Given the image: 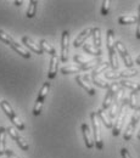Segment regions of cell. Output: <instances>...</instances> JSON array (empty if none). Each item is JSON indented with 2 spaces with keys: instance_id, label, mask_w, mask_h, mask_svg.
<instances>
[{
  "instance_id": "cell-25",
  "label": "cell",
  "mask_w": 140,
  "mask_h": 158,
  "mask_svg": "<svg viewBox=\"0 0 140 158\" xmlns=\"http://www.w3.org/2000/svg\"><path fill=\"white\" fill-rule=\"evenodd\" d=\"M108 62H110V67L116 71L118 69V60H117V54H116V50L112 51V52H108Z\"/></svg>"
},
{
  "instance_id": "cell-8",
  "label": "cell",
  "mask_w": 140,
  "mask_h": 158,
  "mask_svg": "<svg viewBox=\"0 0 140 158\" xmlns=\"http://www.w3.org/2000/svg\"><path fill=\"white\" fill-rule=\"evenodd\" d=\"M68 44H70V33L65 31L61 38V61L67 62L68 60Z\"/></svg>"
},
{
  "instance_id": "cell-16",
  "label": "cell",
  "mask_w": 140,
  "mask_h": 158,
  "mask_svg": "<svg viewBox=\"0 0 140 158\" xmlns=\"http://www.w3.org/2000/svg\"><path fill=\"white\" fill-rule=\"evenodd\" d=\"M106 40H107V49L108 52H112L116 50V41H115V33L112 29L107 31V35H106Z\"/></svg>"
},
{
  "instance_id": "cell-19",
  "label": "cell",
  "mask_w": 140,
  "mask_h": 158,
  "mask_svg": "<svg viewBox=\"0 0 140 158\" xmlns=\"http://www.w3.org/2000/svg\"><path fill=\"white\" fill-rule=\"evenodd\" d=\"M93 45L96 49L101 48V31L99 27L93 28Z\"/></svg>"
},
{
  "instance_id": "cell-33",
  "label": "cell",
  "mask_w": 140,
  "mask_h": 158,
  "mask_svg": "<svg viewBox=\"0 0 140 158\" xmlns=\"http://www.w3.org/2000/svg\"><path fill=\"white\" fill-rule=\"evenodd\" d=\"M110 11V1L108 0H104L102 1V6H101V15L102 16H107Z\"/></svg>"
},
{
  "instance_id": "cell-37",
  "label": "cell",
  "mask_w": 140,
  "mask_h": 158,
  "mask_svg": "<svg viewBox=\"0 0 140 158\" xmlns=\"http://www.w3.org/2000/svg\"><path fill=\"white\" fill-rule=\"evenodd\" d=\"M121 155H122V158H133L127 148H122L121 150Z\"/></svg>"
},
{
  "instance_id": "cell-32",
  "label": "cell",
  "mask_w": 140,
  "mask_h": 158,
  "mask_svg": "<svg viewBox=\"0 0 140 158\" xmlns=\"http://www.w3.org/2000/svg\"><path fill=\"white\" fill-rule=\"evenodd\" d=\"M0 40L1 41H4L5 44H7V45H11L12 44V41H14V39H12V37L11 35H9V34H6L4 31H1L0 29Z\"/></svg>"
},
{
  "instance_id": "cell-31",
  "label": "cell",
  "mask_w": 140,
  "mask_h": 158,
  "mask_svg": "<svg viewBox=\"0 0 140 158\" xmlns=\"http://www.w3.org/2000/svg\"><path fill=\"white\" fill-rule=\"evenodd\" d=\"M90 79H91V81H93L95 85L100 86V88H102V89H108V88H110V84H108V83L101 80V79L98 78V77H90Z\"/></svg>"
},
{
  "instance_id": "cell-38",
  "label": "cell",
  "mask_w": 140,
  "mask_h": 158,
  "mask_svg": "<svg viewBox=\"0 0 140 158\" xmlns=\"http://www.w3.org/2000/svg\"><path fill=\"white\" fill-rule=\"evenodd\" d=\"M5 155H6L9 158H20L14 151H11V150H6V153H5Z\"/></svg>"
},
{
  "instance_id": "cell-27",
  "label": "cell",
  "mask_w": 140,
  "mask_h": 158,
  "mask_svg": "<svg viewBox=\"0 0 140 158\" xmlns=\"http://www.w3.org/2000/svg\"><path fill=\"white\" fill-rule=\"evenodd\" d=\"M37 1L36 0H31L29 5H28V10H27V17L28 19H33L36 12H37Z\"/></svg>"
},
{
  "instance_id": "cell-15",
  "label": "cell",
  "mask_w": 140,
  "mask_h": 158,
  "mask_svg": "<svg viewBox=\"0 0 140 158\" xmlns=\"http://www.w3.org/2000/svg\"><path fill=\"white\" fill-rule=\"evenodd\" d=\"M118 83L121 84V86H122V88L129 89V90H132L133 93H138V91H140V84L139 83H134V81L125 80V79L121 80V81H118Z\"/></svg>"
},
{
  "instance_id": "cell-1",
  "label": "cell",
  "mask_w": 140,
  "mask_h": 158,
  "mask_svg": "<svg viewBox=\"0 0 140 158\" xmlns=\"http://www.w3.org/2000/svg\"><path fill=\"white\" fill-rule=\"evenodd\" d=\"M129 101L127 98H124L123 101H122V103H121V107H120V112H118V117H117V120H116V123H115V125H113V130H112V134L115 135V136H118L121 133V130H122V128H123V124H124V122H125V118H127V114H128V107H129V103H128Z\"/></svg>"
},
{
  "instance_id": "cell-13",
  "label": "cell",
  "mask_w": 140,
  "mask_h": 158,
  "mask_svg": "<svg viewBox=\"0 0 140 158\" xmlns=\"http://www.w3.org/2000/svg\"><path fill=\"white\" fill-rule=\"evenodd\" d=\"M22 41H23V44H24L28 49H31V50H32L33 52H36L37 55H41V54H43V50H41L40 45L36 44L31 38H28V37H23V38H22Z\"/></svg>"
},
{
  "instance_id": "cell-12",
  "label": "cell",
  "mask_w": 140,
  "mask_h": 158,
  "mask_svg": "<svg viewBox=\"0 0 140 158\" xmlns=\"http://www.w3.org/2000/svg\"><path fill=\"white\" fill-rule=\"evenodd\" d=\"M76 81H77V84L79 85V86H82L89 95H95V90H94V88L89 84V81L88 80H85L84 79V77H82V76H77L76 77Z\"/></svg>"
},
{
  "instance_id": "cell-22",
  "label": "cell",
  "mask_w": 140,
  "mask_h": 158,
  "mask_svg": "<svg viewBox=\"0 0 140 158\" xmlns=\"http://www.w3.org/2000/svg\"><path fill=\"white\" fill-rule=\"evenodd\" d=\"M108 67H110V62H101L99 66H96V67L93 69L91 77H98L100 73H102V72H106Z\"/></svg>"
},
{
  "instance_id": "cell-35",
  "label": "cell",
  "mask_w": 140,
  "mask_h": 158,
  "mask_svg": "<svg viewBox=\"0 0 140 158\" xmlns=\"http://www.w3.org/2000/svg\"><path fill=\"white\" fill-rule=\"evenodd\" d=\"M43 103H44V102H40V101H37V102H36V106H34V108H33V114H34V116H39L40 113H41Z\"/></svg>"
},
{
  "instance_id": "cell-3",
  "label": "cell",
  "mask_w": 140,
  "mask_h": 158,
  "mask_svg": "<svg viewBox=\"0 0 140 158\" xmlns=\"http://www.w3.org/2000/svg\"><path fill=\"white\" fill-rule=\"evenodd\" d=\"M121 88L120 83H111L110 84V88L107 89V93H106V96L104 99V102H102V110H110L112 102H113V99H115V95L118 93Z\"/></svg>"
},
{
  "instance_id": "cell-5",
  "label": "cell",
  "mask_w": 140,
  "mask_h": 158,
  "mask_svg": "<svg viewBox=\"0 0 140 158\" xmlns=\"http://www.w3.org/2000/svg\"><path fill=\"white\" fill-rule=\"evenodd\" d=\"M73 60H74L76 63L79 64V67L83 71H88V69H90V68H93V67H95V66H99L101 63L100 57H99V59H94V60H85V59H83L82 56H79V55H76V56L73 57Z\"/></svg>"
},
{
  "instance_id": "cell-4",
  "label": "cell",
  "mask_w": 140,
  "mask_h": 158,
  "mask_svg": "<svg viewBox=\"0 0 140 158\" xmlns=\"http://www.w3.org/2000/svg\"><path fill=\"white\" fill-rule=\"evenodd\" d=\"M139 119H140V106L137 110H134L133 117H132L129 124H128L127 128H125V131H124V140H125V141H128V140L132 139V135H133V133H134V130H135V127H137Z\"/></svg>"
},
{
  "instance_id": "cell-6",
  "label": "cell",
  "mask_w": 140,
  "mask_h": 158,
  "mask_svg": "<svg viewBox=\"0 0 140 158\" xmlns=\"http://www.w3.org/2000/svg\"><path fill=\"white\" fill-rule=\"evenodd\" d=\"M116 50H117V52L121 55V57L123 59L124 61V64H125V67L129 69V68H132L133 67V64H134V62H133V60L130 57V55L128 54V51H127V49H125V46L121 43V41H116Z\"/></svg>"
},
{
  "instance_id": "cell-21",
  "label": "cell",
  "mask_w": 140,
  "mask_h": 158,
  "mask_svg": "<svg viewBox=\"0 0 140 158\" xmlns=\"http://www.w3.org/2000/svg\"><path fill=\"white\" fill-rule=\"evenodd\" d=\"M0 106H1V108H2V111L5 112V114L9 117V118H14L15 116H16V113L14 112V110H12V107L10 106V103L7 102V101H1L0 102Z\"/></svg>"
},
{
  "instance_id": "cell-18",
  "label": "cell",
  "mask_w": 140,
  "mask_h": 158,
  "mask_svg": "<svg viewBox=\"0 0 140 158\" xmlns=\"http://www.w3.org/2000/svg\"><path fill=\"white\" fill-rule=\"evenodd\" d=\"M6 128L0 127V156L6 153Z\"/></svg>"
},
{
  "instance_id": "cell-2",
  "label": "cell",
  "mask_w": 140,
  "mask_h": 158,
  "mask_svg": "<svg viewBox=\"0 0 140 158\" xmlns=\"http://www.w3.org/2000/svg\"><path fill=\"white\" fill-rule=\"evenodd\" d=\"M90 119H91V124H93L95 147L98 150H102L104 148V143H102V139H101V133H100V118H99V116H98L96 112H91Z\"/></svg>"
},
{
  "instance_id": "cell-7",
  "label": "cell",
  "mask_w": 140,
  "mask_h": 158,
  "mask_svg": "<svg viewBox=\"0 0 140 158\" xmlns=\"http://www.w3.org/2000/svg\"><path fill=\"white\" fill-rule=\"evenodd\" d=\"M6 131L9 133V135L11 136V138L14 139L16 142H17V145L20 146L21 148L23 150V151H27L28 148H29V145H28V142L24 140V138H22L20 134H19V131L14 128V127H9V128H6Z\"/></svg>"
},
{
  "instance_id": "cell-29",
  "label": "cell",
  "mask_w": 140,
  "mask_h": 158,
  "mask_svg": "<svg viewBox=\"0 0 140 158\" xmlns=\"http://www.w3.org/2000/svg\"><path fill=\"white\" fill-rule=\"evenodd\" d=\"M128 103H129V107L132 108V110H137L139 106H138V101H137V93H130V95H129V98H128Z\"/></svg>"
},
{
  "instance_id": "cell-9",
  "label": "cell",
  "mask_w": 140,
  "mask_h": 158,
  "mask_svg": "<svg viewBox=\"0 0 140 158\" xmlns=\"http://www.w3.org/2000/svg\"><path fill=\"white\" fill-rule=\"evenodd\" d=\"M82 133H83V138H84V141H85V146L87 148H93L95 142H94V139L91 136V131H90V128L87 123H83L82 124Z\"/></svg>"
},
{
  "instance_id": "cell-14",
  "label": "cell",
  "mask_w": 140,
  "mask_h": 158,
  "mask_svg": "<svg viewBox=\"0 0 140 158\" xmlns=\"http://www.w3.org/2000/svg\"><path fill=\"white\" fill-rule=\"evenodd\" d=\"M98 116H99V118H100V120L104 123V125L107 128V129H111V128H113V123H112V119L110 118V116L105 112V110H102V108H100L98 112Z\"/></svg>"
},
{
  "instance_id": "cell-20",
  "label": "cell",
  "mask_w": 140,
  "mask_h": 158,
  "mask_svg": "<svg viewBox=\"0 0 140 158\" xmlns=\"http://www.w3.org/2000/svg\"><path fill=\"white\" fill-rule=\"evenodd\" d=\"M83 50L87 52V54H90V55H94V56H99L100 57L101 54H102V51H101V49H96L94 45H91V44H84L83 45Z\"/></svg>"
},
{
  "instance_id": "cell-36",
  "label": "cell",
  "mask_w": 140,
  "mask_h": 158,
  "mask_svg": "<svg viewBox=\"0 0 140 158\" xmlns=\"http://www.w3.org/2000/svg\"><path fill=\"white\" fill-rule=\"evenodd\" d=\"M137 16H138V22H137L138 24H137V34L135 35H137L138 39H140V5H139V9H138V15Z\"/></svg>"
},
{
  "instance_id": "cell-10",
  "label": "cell",
  "mask_w": 140,
  "mask_h": 158,
  "mask_svg": "<svg viewBox=\"0 0 140 158\" xmlns=\"http://www.w3.org/2000/svg\"><path fill=\"white\" fill-rule=\"evenodd\" d=\"M90 35H93V28H87V29H84V31L80 33L79 35H78V37L74 39V41H73V45H74V48H79V46H83V45L85 44L87 39H88Z\"/></svg>"
},
{
  "instance_id": "cell-30",
  "label": "cell",
  "mask_w": 140,
  "mask_h": 158,
  "mask_svg": "<svg viewBox=\"0 0 140 158\" xmlns=\"http://www.w3.org/2000/svg\"><path fill=\"white\" fill-rule=\"evenodd\" d=\"M137 74H138V71L135 68H129L121 72V78H132V77H135Z\"/></svg>"
},
{
  "instance_id": "cell-34",
  "label": "cell",
  "mask_w": 140,
  "mask_h": 158,
  "mask_svg": "<svg viewBox=\"0 0 140 158\" xmlns=\"http://www.w3.org/2000/svg\"><path fill=\"white\" fill-rule=\"evenodd\" d=\"M105 78L106 79H111V80H115V79L121 78V73H116V72H105Z\"/></svg>"
},
{
  "instance_id": "cell-23",
  "label": "cell",
  "mask_w": 140,
  "mask_h": 158,
  "mask_svg": "<svg viewBox=\"0 0 140 158\" xmlns=\"http://www.w3.org/2000/svg\"><path fill=\"white\" fill-rule=\"evenodd\" d=\"M137 22H138V16H130V15H128V16H121L120 19H118V23L123 24V26H125V24H133V23H137Z\"/></svg>"
},
{
  "instance_id": "cell-26",
  "label": "cell",
  "mask_w": 140,
  "mask_h": 158,
  "mask_svg": "<svg viewBox=\"0 0 140 158\" xmlns=\"http://www.w3.org/2000/svg\"><path fill=\"white\" fill-rule=\"evenodd\" d=\"M39 45H40V48H41V50H43V51H46V52H48V54H50L51 56L56 55V54H55V49H54V48H53V46H51V45H50V44H49L45 39L40 40Z\"/></svg>"
},
{
  "instance_id": "cell-28",
  "label": "cell",
  "mask_w": 140,
  "mask_h": 158,
  "mask_svg": "<svg viewBox=\"0 0 140 158\" xmlns=\"http://www.w3.org/2000/svg\"><path fill=\"white\" fill-rule=\"evenodd\" d=\"M83 69L79 66H67V67H62L61 68V73L62 74H71V73H78L82 72Z\"/></svg>"
},
{
  "instance_id": "cell-17",
  "label": "cell",
  "mask_w": 140,
  "mask_h": 158,
  "mask_svg": "<svg viewBox=\"0 0 140 158\" xmlns=\"http://www.w3.org/2000/svg\"><path fill=\"white\" fill-rule=\"evenodd\" d=\"M10 46H11V48H12V49H14V50L17 52V54H20L22 57H24V59H29V57H31V54H29V51H28V50H26V49H24L22 45L17 44L15 40L12 41V44H11Z\"/></svg>"
},
{
  "instance_id": "cell-39",
  "label": "cell",
  "mask_w": 140,
  "mask_h": 158,
  "mask_svg": "<svg viewBox=\"0 0 140 158\" xmlns=\"http://www.w3.org/2000/svg\"><path fill=\"white\" fill-rule=\"evenodd\" d=\"M135 62H137V64H138V66H140V55L137 57V61H135Z\"/></svg>"
},
{
  "instance_id": "cell-24",
  "label": "cell",
  "mask_w": 140,
  "mask_h": 158,
  "mask_svg": "<svg viewBox=\"0 0 140 158\" xmlns=\"http://www.w3.org/2000/svg\"><path fill=\"white\" fill-rule=\"evenodd\" d=\"M49 89H50V83H49V81L44 83V85L41 86V89H40L39 94H38V99H37V101L44 102V100H45L46 95H48V93H49Z\"/></svg>"
},
{
  "instance_id": "cell-41",
  "label": "cell",
  "mask_w": 140,
  "mask_h": 158,
  "mask_svg": "<svg viewBox=\"0 0 140 158\" xmlns=\"http://www.w3.org/2000/svg\"><path fill=\"white\" fill-rule=\"evenodd\" d=\"M138 140H139V141H140V131H139V133H138Z\"/></svg>"
},
{
  "instance_id": "cell-40",
  "label": "cell",
  "mask_w": 140,
  "mask_h": 158,
  "mask_svg": "<svg viewBox=\"0 0 140 158\" xmlns=\"http://www.w3.org/2000/svg\"><path fill=\"white\" fill-rule=\"evenodd\" d=\"M15 5L16 6H21L22 5V1H15Z\"/></svg>"
},
{
  "instance_id": "cell-11",
  "label": "cell",
  "mask_w": 140,
  "mask_h": 158,
  "mask_svg": "<svg viewBox=\"0 0 140 158\" xmlns=\"http://www.w3.org/2000/svg\"><path fill=\"white\" fill-rule=\"evenodd\" d=\"M57 69H59V59H57L56 55H54V56H51V60H50L48 78L49 79L55 78V77H56V73H57Z\"/></svg>"
}]
</instances>
